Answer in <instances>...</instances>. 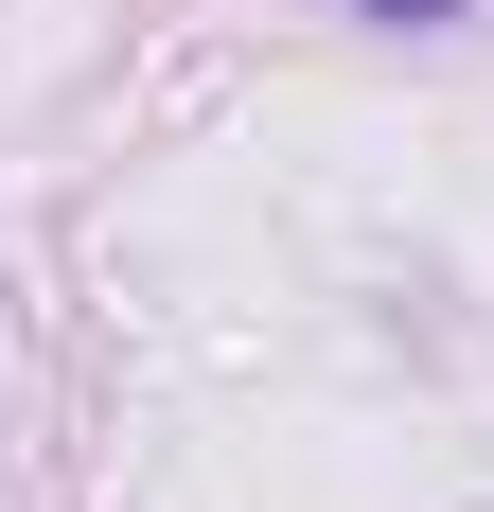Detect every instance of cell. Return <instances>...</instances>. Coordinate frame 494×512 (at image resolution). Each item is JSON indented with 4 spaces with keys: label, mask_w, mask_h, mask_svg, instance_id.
I'll list each match as a JSON object with an SVG mask.
<instances>
[{
    "label": "cell",
    "mask_w": 494,
    "mask_h": 512,
    "mask_svg": "<svg viewBox=\"0 0 494 512\" xmlns=\"http://www.w3.org/2000/svg\"><path fill=\"white\" fill-rule=\"evenodd\" d=\"M371 18H459V0H371Z\"/></svg>",
    "instance_id": "cell-1"
}]
</instances>
